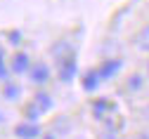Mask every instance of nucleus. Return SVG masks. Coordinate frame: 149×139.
Wrapping results in <instances>:
<instances>
[{"instance_id":"1","label":"nucleus","mask_w":149,"mask_h":139,"mask_svg":"<svg viewBox=\"0 0 149 139\" xmlns=\"http://www.w3.org/2000/svg\"><path fill=\"white\" fill-rule=\"evenodd\" d=\"M50 106H52V99H50V94L38 92V94L33 97V102L26 106V120L36 123V118H40V113L50 111Z\"/></svg>"},{"instance_id":"11","label":"nucleus","mask_w":149,"mask_h":139,"mask_svg":"<svg viewBox=\"0 0 149 139\" xmlns=\"http://www.w3.org/2000/svg\"><path fill=\"white\" fill-rule=\"evenodd\" d=\"M97 139H121V137H118V132H116V130L104 127V130L100 132V137H97Z\"/></svg>"},{"instance_id":"2","label":"nucleus","mask_w":149,"mask_h":139,"mask_svg":"<svg viewBox=\"0 0 149 139\" xmlns=\"http://www.w3.org/2000/svg\"><path fill=\"white\" fill-rule=\"evenodd\" d=\"M14 134L19 137V139H36L40 134V127L36 125V123H31V120H24V123H19L14 127Z\"/></svg>"},{"instance_id":"7","label":"nucleus","mask_w":149,"mask_h":139,"mask_svg":"<svg viewBox=\"0 0 149 139\" xmlns=\"http://www.w3.org/2000/svg\"><path fill=\"white\" fill-rule=\"evenodd\" d=\"M100 83H102L100 71H88V73L83 75V80H81V85H83V90H85V92L97 90V85H100Z\"/></svg>"},{"instance_id":"16","label":"nucleus","mask_w":149,"mask_h":139,"mask_svg":"<svg viewBox=\"0 0 149 139\" xmlns=\"http://www.w3.org/2000/svg\"><path fill=\"white\" fill-rule=\"evenodd\" d=\"M147 73H149V64H147Z\"/></svg>"},{"instance_id":"12","label":"nucleus","mask_w":149,"mask_h":139,"mask_svg":"<svg viewBox=\"0 0 149 139\" xmlns=\"http://www.w3.org/2000/svg\"><path fill=\"white\" fill-rule=\"evenodd\" d=\"M140 85V75H133V80H130V87H137Z\"/></svg>"},{"instance_id":"4","label":"nucleus","mask_w":149,"mask_h":139,"mask_svg":"<svg viewBox=\"0 0 149 139\" xmlns=\"http://www.w3.org/2000/svg\"><path fill=\"white\" fill-rule=\"evenodd\" d=\"M29 78H31V80H33L36 85H43V83H47V80H50V68H47V64H36V66H31Z\"/></svg>"},{"instance_id":"5","label":"nucleus","mask_w":149,"mask_h":139,"mask_svg":"<svg viewBox=\"0 0 149 139\" xmlns=\"http://www.w3.org/2000/svg\"><path fill=\"white\" fill-rule=\"evenodd\" d=\"M121 68H123V62H121V59H107V62L100 66V78L107 80V78H111L114 73H118Z\"/></svg>"},{"instance_id":"15","label":"nucleus","mask_w":149,"mask_h":139,"mask_svg":"<svg viewBox=\"0 0 149 139\" xmlns=\"http://www.w3.org/2000/svg\"><path fill=\"white\" fill-rule=\"evenodd\" d=\"M45 139H54V137H52V134H47V137H45Z\"/></svg>"},{"instance_id":"9","label":"nucleus","mask_w":149,"mask_h":139,"mask_svg":"<svg viewBox=\"0 0 149 139\" xmlns=\"http://www.w3.org/2000/svg\"><path fill=\"white\" fill-rule=\"evenodd\" d=\"M137 47H140L142 52H149V24L137 33Z\"/></svg>"},{"instance_id":"3","label":"nucleus","mask_w":149,"mask_h":139,"mask_svg":"<svg viewBox=\"0 0 149 139\" xmlns=\"http://www.w3.org/2000/svg\"><path fill=\"white\" fill-rule=\"evenodd\" d=\"M73 75H76V59H73V54H69V57H64V59H62L59 78H62L64 83H69V80H73Z\"/></svg>"},{"instance_id":"8","label":"nucleus","mask_w":149,"mask_h":139,"mask_svg":"<svg viewBox=\"0 0 149 139\" xmlns=\"http://www.w3.org/2000/svg\"><path fill=\"white\" fill-rule=\"evenodd\" d=\"M12 68L17 73H22V71H31V62H29V57L26 54H17L12 59Z\"/></svg>"},{"instance_id":"6","label":"nucleus","mask_w":149,"mask_h":139,"mask_svg":"<svg viewBox=\"0 0 149 139\" xmlns=\"http://www.w3.org/2000/svg\"><path fill=\"white\" fill-rule=\"evenodd\" d=\"M114 109H116V106L111 104V102H107V99H97V102L92 104V113H95L100 120H104V118H107L111 111H114Z\"/></svg>"},{"instance_id":"13","label":"nucleus","mask_w":149,"mask_h":139,"mask_svg":"<svg viewBox=\"0 0 149 139\" xmlns=\"http://www.w3.org/2000/svg\"><path fill=\"white\" fill-rule=\"evenodd\" d=\"M5 75V62H3V57H0V78Z\"/></svg>"},{"instance_id":"14","label":"nucleus","mask_w":149,"mask_h":139,"mask_svg":"<svg viewBox=\"0 0 149 139\" xmlns=\"http://www.w3.org/2000/svg\"><path fill=\"white\" fill-rule=\"evenodd\" d=\"M3 120H5V118H3V111H0V123H3Z\"/></svg>"},{"instance_id":"10","label":"nucleus","mask_w":149,"mask_h":139,"mask_svg":"<svg viewBox=\"0 0 149 139\" xmlns=\"http://www.w3.org/2000/svg\"><path fill=\"white\" fill-rule=\"evenodd\" d=\"M3 94H5V99H17V97H19V85H17V83H7L5 90H3Z\"/></svg>"}]
</instances>
